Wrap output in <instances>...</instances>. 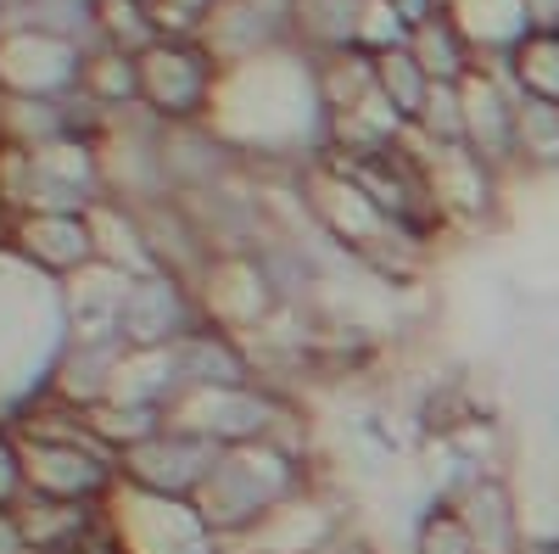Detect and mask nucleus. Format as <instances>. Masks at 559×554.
Here are the masks:
<instances>
[{"instance_id":"1","label":"nucleus","mask_w":559,"mask_h":554,"mask_svg":"<svg viewBox=\"0 0 559 554\" xmlns=\"http://www.w3.org/2000/svg\"><path fill=\"white\" fill-rule=\"evenodd\" d=\"M515 79L521 96L559 107V28H532L515 39Z\"/></svg>"}]
</instances>
